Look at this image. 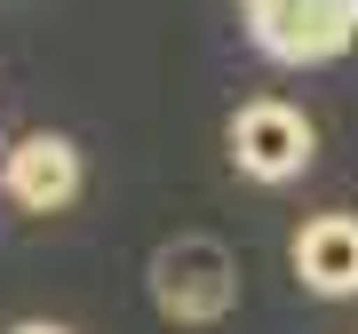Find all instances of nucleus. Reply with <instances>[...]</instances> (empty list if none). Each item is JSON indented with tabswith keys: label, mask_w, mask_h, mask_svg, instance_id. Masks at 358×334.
Masks as SVG:
<instances>
[{
	"label": "nucleus",
	"mask_w": 358,
	"mask_h": 334,
	"mask_svg": "<svg viewBox=\"0 0 358 334\" xmlns=\"http://www.w3.org/2000/svg\"><path fill=\"white\" fill-rule=\"evenodd\" d=\"M0 191H8L24 215H64L80 199V143L72 136H24L0 159Z\"/></svg>",
	"instance_id": "4"
},
{
	"label": "nucleus",
	"mask_w": 358,
	"mask_h": 334,
	"mask_svg": "<svg viewBox=\"0 0 358 334\" xmlns=\"http://www.w3.org/2000/svg\"><path fill=\"white\" fill-rule=\"evenodd\" d=\"M152 303H159V319H176V326H215L223 310L239 303V263H231V247L207 239V231L167 239L152 255Z\"/></svg>",
	"instance_id": "1"
},
{
	"label": "nucleus",
	"mask_w": 358,
	"mask_h": 334,
	"mask_svg": "<svg viewBox=\"0 0 358 334\" xmlns=\"http://www.w3.org/2000/svg\"><path fill=\"white\" fill-rule=\"evenodd\" d=\"M0 159H8V143H0Z\"/></svg>",
	"instance_id": "8"
},
{
	"label": "nucleus",
	"mask_w": 358,
	"mask_h": 334,
	"mask_svg": "<svg viewBox=\"0 0 358 334\" xmlns=\"http://www.w3.org/2000/svg\"><path fill=\"white\" fill-rule=\"evenodd\" d=\"M223 143H231V167L239 175H255V183H294L310 167V119L294 112V103H279V96H255V103H239L231 112V128H223Z\"/></svg>",
	"instance_id": "3"
},
{
	"label": "nucleus",
	"mask_w": 358,
	"mask_h": 334,
	"mask_svg": "<svg viewBox=\"0 0 358 334\" xmlns=\"http://www.w3.org/2000/svg\"><path fill=\"white\" fill-rule=\"evenodd\" d=\"M287 263H294V279L310 286V295H327V303H343L358 295V215H310L303 231H294L287 247Z\"/></svg>",
	"instance_id": "5"
},
{
	"label": "nucleus",
	"mask_w": 358,
	"mask_h": 334,
	"mask_svg": "<svg viewBox=\"0 0 358 334\" xmlns=\"http://www.w3.org/2000/svg\"><path fill=\"white\" fill-rule=\"evenodd\" d=\"M239 8H247V16H255V8H271V0H239Z\"/></svg>",
	"instance_id": "7"
},
{
	"label": "nucleus",
	"mask_w": 358,
	"mask_h": 334,
	"mask_svg": "<svg viewBox=\"0 0 358 334\" xmlns=\"http://www.w3.org/2000/svg\"><path fill=\"white\" fill-rule=\"evenodd\" d=\"M8 334H64V326H48V319H24V326H8Z\"/></svg>",
	"instance_id": "6"
},
{
	"label": "nucleus",
	"mask_w": 358,
	"mask_h": 334,
	"mask_svg": "<svg viewBox=\"0 0 358 334\" xmlns=\"http://www.w3.org/2000/svg\"><path fill=\"white\" fill-rule=\"evenodd\" d=\"M247 40L271 64H334L358 40V0H271L247 16Z\"/></svg>",
	"instance_id": "2"
}]
</instances>
